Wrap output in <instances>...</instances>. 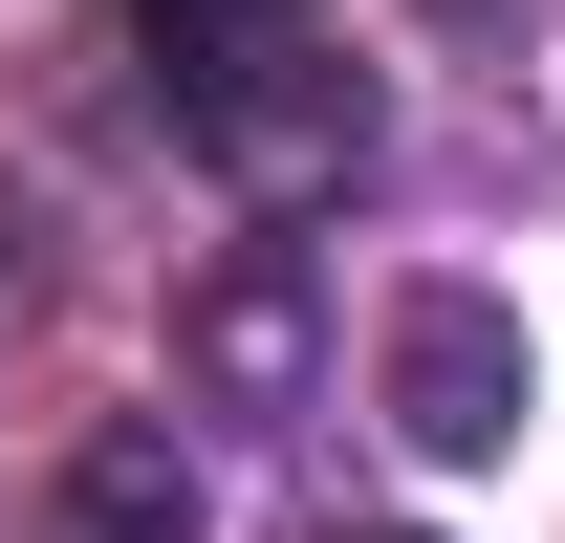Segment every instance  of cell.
Masks as SVG:
<instances>
[{"mask_svg": "<svg viewBox=\"0 0 565 543\" xmlns=\"http://www.w3.org/2000/svg\"><path fill=\"white\" fill-rule=\"evenodd\" d=\"M152 22V87H174V131L239 174V196H327L370 152V87L327 66V0H131Z\"/></svg>", "mask_w": 565, "mask_h": 543, "instance_id": "1", "label": "cell"}, {"mask_svg": "<svg viewBox=\"0 0 565 543\" xmlns=\"http://www.w3.org/2000/svg\"><path fill=\"white\" fill-rule=\"evenodd\" d=\"M392 435L414 457H500L522 435V327H500L479 283H414L392 305Z\"/></svg>", "mask_w": 565, "mask_h": 543, "instance_id": "2", "label": "cell"}, {"mask_svg": "<svg viewBox=\"0 0 565 543\" xmlns=\"http://www.w3.org/2000/svg\"><path fill=\"white\" fill-rule=\"evenodd\" d=\"M196 392H239V413H282V392H305V262H282V239L196 305Z\"/></svg>", "mask_w": 565, "mask_h": 543, "instance_id": "3", "label": "cell"}, {"mask_svg": "<svg viewBox=\"0 0 565 543\" xmlns=\"http://www.w3.org/2000/svg\"><path fill=\"white\" fill-rule=\"evenodd\" d=\"M66 522H87V543H196V478H174V413H131V435H87Z\"/></svg>", "mask_w": 565, "mask_h": 543, "instance_id": "4", "label": "cell"}, {"mask_svg": "<svg viewBox=\"0 0 565 543\" xmlns=\"http://www.w3.org/2000/svg\"><path fill=\"white\" fill-rule=\"evenodd\" d=\"M0 327H22V196H0Z\"/></svg>", "mask_w": 565, "mask_h": 543, "instance_id": "5", "label": "cell"}]
</instances>
